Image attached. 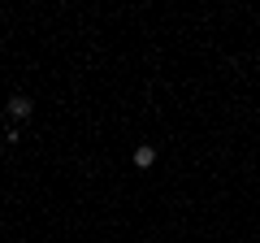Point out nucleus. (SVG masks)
<instances>
[{
    "label": "nucleus",
    "mask_w": 260,
    "mask_h": 243,
    "mask_svg": "<svg viewBox=\"0 0 260 243\" xmlns=\"http://www.w3.org/2000/svg\"><path fill=\"white\" fill-rule=\"evenodd\" d=\"M135 165L152 169V165H156V148H152V143H139V148H135Z\"/></svg>",
    "instance_id": "obj_2"
},
{
    "label": "nucleus",
    "mask_w": 260,
    "mask_h": 243,
    "mask_svg": "<svg viewBox=\"0 0 260 243\" xmlns=\"http://www.w3.org/2000/svg\"><path fill=\"white\" fill-rule=\"evenodd\" d=\"M30 113H35V100H30V96H9V117L13 122L30 117Z\"/></svg>",
    "instance_id": "obj_1"
}]
</instances>
